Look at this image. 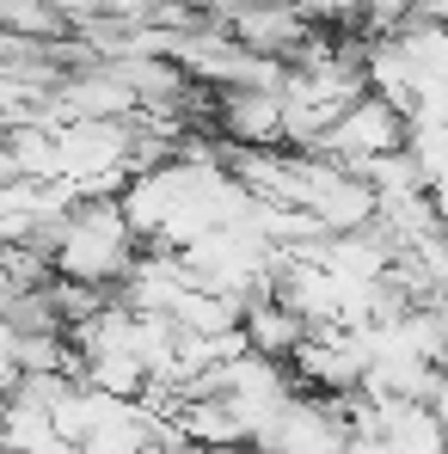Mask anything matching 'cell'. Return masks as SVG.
<instances>
[{
    "instance_id": "obj_1",
    "label": "cell",
    "mask_w": 448,
    "mask_h": 454,
    "mask_svg": "<svg viewBox=\"0 0 448 454\" xmlns=\"http://www.w3.org/2000/svg\"><path fill=\"white\" fill-rule=\"evenodd\" d=\"M405 111H393L381 92H363L313 148L326 153V160H338V166H350V172H363V166H374V160H387V153L405 148Z\"/></svg>"
}]
</instances>
